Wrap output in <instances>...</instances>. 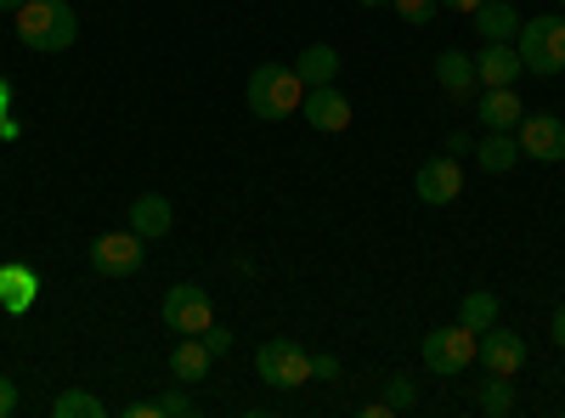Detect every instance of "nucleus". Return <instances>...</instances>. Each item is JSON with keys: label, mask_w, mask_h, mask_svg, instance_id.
Wrapping results in <instances>:
<instances>
[{"label": "nucleus", "mask_w": 565, "mask_h": 418, "mask_svg": "<svg viewBox=\"0 0 565 418\" xmlns=\"http://www.w3.org/2000/svg\"><path fill=\"white\" fill-rule=\"evenodd\" d=\"M244 103H249V114H255V119L277 125V119L300 114V103H306V79L295 74V63H260V68L249 74Z\"/></svg>", "instance_id": "obj_1"}, {"label": "nucleus", "mask_w": 565, "mask_h": 418, "mask_svg": "<svg viewBox=\"0 0 565 418\" xmlns=\"http://www.w3.org/2000/svg\"><path fill=\"white\" fill-rule=\"evenodd\" d=\"M12 18H18V40L29 52H68L79 40V18L68 0H23Z\"/></svg>", "instance_id": "obj_2"}, {"label": "nucleus", "mask_w": 565, "mask_h": 418, "mask_svg": "<svg viewBox=\"0 0 565 418\" xmlns=\"http://www.w3.org/2000/svg\"><path fill=\"white\" fill-rule=\"evenodd\" d=\"M514 52H521L526 74H565V18H526L521 34H514Z\"/></svg>", "instance_id": "obj_3"}, {"label": "nucleus", "mask_w": 565, "mask_h": 418, "mask_svg": "<svg viewBox=\"0 0 565 418\" xmlns=\"http://www.w3.org/2000/svg\"><path fill=\"white\" fill-rule=\"evenodd\" d=\"M255 374L271 390H300V385H311V351L300 340H266L255 351Z\"/></svg>", "instance_id": "obj_4"}, {"label": "nucleus", "mask_w": 565, "mask_h": 418, "mask_svg": "<svg viewBox=\"0 0 565 418\" xmlns=\"http://www.w3.org/2000/svg\"><path fill=\"white\" fill-rule=\"evenodd\" d=\"M469 362H476V334H469L463 322L424 334V367H430V374H463Z\"/></svg>", "instance_id": "obj_5"}, {"label": "nucleus", "mask_w": 565, "mask_h": 418, "mask_svg": "<svg viewBox=\"0 0 565 418\" xmlns=\"http://www.w3.org/2000/svg\"><path fill=\"white\" fill-rule=\"evenodd\" d=\"M215 322V300H210V289H199V283H175L170 294H164V329H175V334H204Z\"/></svg>", "instance_id": "obj_6"}, {"label": "nucleus", "mask_w": 565, "mask_h": 418, "mask_svg": "<svg viewBox=\"0 0 565 418\" xmlns=\"http://www.w3.org/2000/svg\"><path fill=\"white\" fill-rule=\"evenodd\" d=\"M141 255H148V238H136V232H103L97 244H90V266L103 277H136L141 271Z\"/></svg>", "instance_id": "obj_7"}, {"label": "nucleus", "mask_w": 565, "mask_h": 418, "mask_svg": "<svg viewBox=\"0 0 565 418\" xmlns=\"http://www.w3.org/2000/svg\"><path fill=\"white\" fill-rule=\"evenodd\" d=\"M476 362L487 367V374H509V379H514V374L526 367V340L509 334L503 322H492V329L476 334Z\"/></svg>", "instance_id": "obj_8"}, {"label": "nucleus", "mask_w": 565, "mask_h": 418, "mask_svg": "<svg viewBox=\"0 0 565 418\" xmlns=\"http://www.w3.org/2000/svg\"><path fill=\"white\" fill-rule=\"evenodd\" d=\"M413 187H418V199L430 204V210H441V204H452V199L463 193V164H458L452 153L424 159V164H418V175H413Z\"/></svg>", "instance_id": "obj_9"}, {"label": "nucleus", "mask_w": 565, "mask_h": 418, "mask_svg": "<svg viewBox=\"0 0 565 418\" xmlns=\"http://www.w3.org/2000/svg\"><path fill=\"white\" fill-rule=\"evenodd\" d=\"M514 142H521V159L559 164V159H565V119H554V114H526Z\"/></svg>", "instance_id": "obj_10"}, {"label": "nucleus", "mask_w": 565, "mask_h": 418, "mask_svg": "<svg viewBox=\"0 0 565 418\" xmlns=\"http://www.w3.org/2000/svg\"><path fill=\"white\" fill-rule=\"evenodd\" d=\"M300 114H306V125H311V130H322V136H334V130H345V125H351V103L340 97L334 85H306Z\"/></svg>", "instance_id": "obj_11"}, {"label": "nucleus", "mask_w": 565, "mask_h": 418, "mask_svg": "<svg viewBox=\"0 0 565 418\" xmlns=\"http://www.w3.org/2000/svg\"><path fill=\"white\" fill-rule=\"evenodd\" d=\"M34 300H40V277H34L23 260L0 266V311H7V317H29Z\"/></svg>", "instance_id": "obj_12"}, {"label": "nucleus", "mask_w": 565, "mask_h": 418, "mask_svg": "<svg viewBox=\"0 0 565 418\" xmlns=\"http://www.w3.org/2000/svg\"><path fill=\"white\" fill-rule=\"evenodd\" d=\"M476 74H481V85H514L526 74V63L514 52V40H487L481 57H476Z\"/></svg>", "instance_id": "obj_13"}, {"label": "nucleus", "mask_w": 565, "mask_h": 418, "mask_svg": "<svg viewBox=\"0 0 565 418\" xmlns=\"http://www.w3.org/2000/svg\"><path fill=\"white\" fill-rule=\"evenodd\" d=\"M170 226H175V210H170V199H159V193H141V199L130 204V232H136V238L159 244Z\"/></svg>", "instance_id": "obj_14"}, {"label": "nucleus", "mask_w": 565, "mask_h": 418, "mask_svg": "<svg viewBox=\"0 0 565 418\" xmlns=\"http://www.w3.org/2000/svg\"><path fill=\"white\" fill-rule=\"evenodd\" d=\"M476 114H481L487 130H514V125L526 119V103L514 97V85H487V97H481Z\"/></svg>", "instance_id": "obj_15"}, {"label": "nucleus", "mask_w": 565, "mask_h": 418, "mask_svg": "<svg viewBox=\"0 0 565 418\" xmlns=\"http://www.w3.org/2000/svg\"><path fill=\"white\" fill-rule=\"evenodd\" d=\"M436 79H441L447 97H458V103H469V97H476V85H481L476 57H463V52H441L436 57Z\"/></svg>", "instance_id": "obj_16"}, {"label": "nucleus", "mask_w": 565, "mask_h": 418, "mask_svg": "<svg viewBox=\"0 0 565 418\" xmlns=\"http://www.w3.org/2000/svg\"><path fill=\"white\" fill-rule=\"evenodd\" d=\"M210 362H215L210 345H204L199 334H186V340L170 351V379H175V385H199V379L210 374Z\"/></svg>", "instance_id": "obj_17"}, {"label": "nucleus", "mask_w": 565, "mask_h": 418, "mask_svg": "<svg viewBox=\"0 0 565 418\" xmlns=\"http://www.w3.org/2000/svg\"><path fill=\"white\" fill-rule=\"evenodd\" d=\"M469 18H476L481 40H514V34H521V23H526L521 12H514V0H481Z\"/></svg>", "instance_id": "obj_18"}, {"label": "nucleus", "mask_w": 565, "mask_h": 418, "mask_svg": "<svg viewBox=\"0 0 565 418\" xmlns=\"http://www.w3.org/2000/svg\"><path fill=\"white\" fill-rule=\"evenodd\" d=\"M295 74L306 85H334L340 79V52H334V45H306V52L295 57Z\"/></svg>", "instance_id": "obj_19"}, {"label": "nucleus", "mask_w": 565, "mask_h": 418, "mask_svg": "<svg viewBox=\"0 0 565 418\" xmlns=\"http://www.w3.org/2000/svg\"><path fill=\"white\" fill-rule=\"evenodd\" d=\"M514 159H521V142H514L509 130H487V142H476V164L492 170V175L514 170Z\"/></svg>", "instance_id": "obj_20"}, {"label": "nucleus", "mask_w": 565, "mask_h": 418, "mask_svg": "<svg viewBox=\"0 0 565 418\" xmlns=\"http://www.w3.org/2000/svg\"><path fill=\"white\" fill-rule=\"evenodd\" d=\"M458 322H463L469 334L492 329V322H498V294H492V289H469V294L458 300Z\"/></svg>", "instance_id": "obj_21"}, {"label": "nucleus", "mask_w": 565, "mask_h": 418, "mask_svg": "<svg viewBox=\"0 0 565 418\" xmlns=\"http://www.w3.org/2000/svg\"><path fill=\"white\" fill-rule=\"evenodd\" d=\"M476 401H481V412H487V418H503V412H514V385H509V374H487Z\"/></svg>", "instance_id": "obj_22"}, {"label": "nucleus", "mask_w": 565, "mask_h": 418, "mask_svg": "<svg viewBox=\"0 0 565 418\" xmlns=\"http://www.w3.org/2000/svg\"><path fill=\"white\" fill-rule=\"evenodd\" d=\"M52 412H57V418H103L108 407H103V396H90V390L74 385V390H63V396L52 401Z\"/></svg>", "instance_id": "obj_23"}, {"label": "nucleus", "mask_w": 565, "mask_h": 418, "mask_svg": "<svg viewBox=\"0 0 565 418\" xmlns=\"http://www.w3.org/2000/svg\"><path fill=\"white\" fill-rule=\"evenodd\" d=\"M385 407H391V412H413V407H418L413 374H391V379H385Z\"/></svg>", "instance_id": "obj_24"}, {"label": "nucleus", "mask_w": 565, "mask_h": 418, "mask_svg": "<svg viewBox=\"0 0 565 418\" xmlns=\"http://www.w3.org/2000/svg\"><path fill=\"white\" fill-rule=\"evenodd\" d=\"M391 7H396V18H402V23L424 29V23L436 18V7H441V0H391Z\"/></svg>", "instance_id": "obj_25"}, {"label": "nucleus", "mask_w": 565, "mask_h": 418, "mask_svg": "<svg viewBox=\"0 0 565 418\" xmlns=\"http://www.w3.org/2000/svg\"><path fill=\"white\" fill-rule=\"evenodd\" d=\"M159 418H193V396H186V390H164L159 396Z\"/></svg>", "instance_id": "obj_26"}, {"label": "nucleus", "mask_w": 565, "mask_h": 418, "mask_svg": "<svg viewBox=\"0 0 565 418\" xmlns=\"http://www.w3.org/2000/svg\"><path fill=\"white\" fill-rule=\"evenodd\" d=\"M199 340L210 345V356H226V351H232V329H221V322H210V329H204Z\"/></svg>", "instance_id": "obj_27"}, {"label": "nucleus", "mask_w": 565, "mask_h": 418, "mask_svg": "<svg viewBox=\"0 0 565 418\" xmlns=\"http://www.w3.org/2000/svg\"><path fill=\"white\" fill-rule=\"evenodd\" d=\"M311 379H340V356H311Z\"/></svg>", "instance_id": "obj_28"}, {"label": "nucleus", "mask_w": 565, "mask_h": 418, "mask_svg": "<svg viewBox=\"0 0 565 418\" xmlns=\"http://www.w3.org/2000/svg\"><path fill=\"white\" fill-rule=\"evenodd\" d=\"M12 407H18V385L0 374V418H12Z\"/></svg>", "instance_id": "obj_29"}, {"label": "nucleus", "mask_w": 565, "mask_h": 418, "mask_svg": "<svg viewBox=\"0 0 565 418\" xmlns=\"http://www.w3.org/2000/svg\"><path fill=\"white\" fill-rule=\"evenodd\" d=\"M447 153H476V142H469L463 130H452V136H447Z\"/></svg>", "instance_id": "obj_30"}, {"label": "nucleus", "mask_w": 565, "mask_h": 418, "mask_svg": "<svg viewBox=\"0 0 565 418\" xmlns=\"http://www.w3.org/2000/svg\"><path fill=\"white\" fill-rule=\"evenodd\" d=\"M125 412H130V418H159V401H130Z\"/></svg>", "instance_id": "obj_31"}, {"label": "nucleus", "mask_w": 565, "mask_h": 418, "mask_svg": "<svg viewBox=\"0 0 565 418\" xmlns=\"http://www.w3.org/2000/svg\"><path fill=\"white\" fill-rule=\"evenodd\" d=\"M554 345H559V351H565V300H559V306H554Z\"/></svg>", "instance_id": "obj_32"}, {"label": "nucleus", "mask_w": 565, "mask_h": 418, "mask_svg": "<svg viewBox=\"0 0 565 418\" xmlns=\"http://www.w3.org/2000/svg\"><path fill=\"white\" fill-rule=\"evenodd\" d=\"M0 119H12V79H0Z\"/></svg>", "instance_id": "obj_33"}, {"label": "nucleus", "mask_w": 565, "mask_h": 418, "mask_svg": "<svg viewBox=\"0 0 565 418\" xmlns=\"http://www.w3.org/2000/svg\"><path fill=\"white\" fill-rule=\"evenodd\" d=\"M441 7H447V12H463V18H469V12L481 7V0H441Z\"/></svg>", "instance_id": "obj_34"}, {"label": "nucleus", "mask_w": 565, "mask_h": 418, "mask_svg": "<svg viewBox=\"0 0 565 418\" xmlns=\"http://www.w3.org/2000/svg\"><path fill=\"white\" fill-rule=\"evenodd\" d=\"M0 136H7V142H18V136H23V125H18V119H0Z\"/></svg>", "instance_id": "obj_35"}, {"label": "nucleus", "mask_w": 565, "mask_h": 418, "mask_svg": "<svg viewBox=\"0 0 565 418\" xmlns=\"http://www.w3.org/2000/svg\"><path fill=\"white\" fill-rule=\"evenodd\" d=\"M23 7V0H0V12H18Z\"/></svg>", "instance_id": "obj_36"}, {"label": "nucleus", "mask_w": 565, "mask_h": 418, "mask_svg": "<svg viewBox=\"0 0 565 418\" xmlns=\"http://www.w3.org/2000/svg\"><path fill=\"white\" fill-rule=\"evenodd\" d=\"M356 7H391V0H356Z\"/></svg>", "instance_id": "obj_37"}, {"label": "nucleus", "mask_w": 565, "mask_h": 418, "mask_svg": "<svg viewBox=\"0 0 565 418\" xmlns=\"http://www.w3.org/2000/svg\"><path fill=\"white\" fill-rule=\"evenodd\" d=\"M559 18H565V0H559Z\"/></svg>", "instance_id": "obj_38"}]
</instances>
